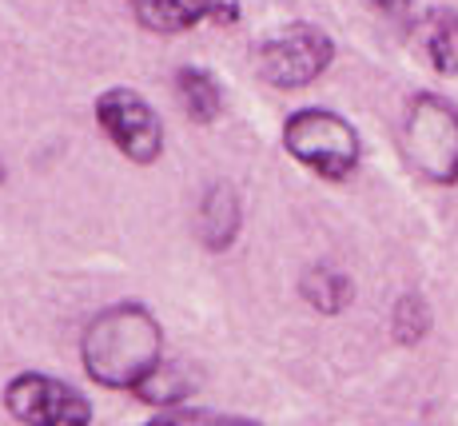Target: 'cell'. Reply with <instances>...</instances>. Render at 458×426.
I'll return each mask as SVG.
<instances>
[{
    "mask_svg": "<svg viewBox=\"0 0 458 426\" xmlns=\"http://www.w3.org/2000/svg\"><path fill=\"white\" fill-rule=\"evenodd\" d=\"M81 362L92 383L136 395L164 362L160 319L131 299L96 311L81 335Z\"/></svg>",
    "mask_w": 458,
    "mask_h": 426,
    "instance_id": "6da1fadb",
    "label": "cell"
},
{
    "mask_svg": "<svg viewBox=\"0 0 458 426\" xmlns=\"http://www.w3.org/2000/svg\"><path fill=\"white\" fill-rule=\"evenodd\" d=\"M284 148L295 164H303L307 172H315L319 180L331 183L347 180L359 167V156H363L359 132L331 108L292 112L284 124Z\"/></svg>",
    "mask_w": 458,
    "mask_h": 426,
    "instance_id": "7a4b0ae2",
    "label": "cell"
},
{
    "mask_svg": "<svg viewBox=\"0 0 458 426\" xmlns=\"http://www.w3.org/2000/svg\"><path fill=\"white\" fill-rule=\"evenodd\" d=\"M403 152L419 175L451 188L458 183V108L443 96H415L403 124Z\"/></svg>",
    "mask_w": 458,
    "mask_h": 426,
    "instance_id": "3957f363",
    "label": "cell"
},
{
    "mask_svg": "<svg viewBox=\"0 0 458 426\" xmlns=\"http://www.w3.org/2000/svg\"><path fill=\"white\" fill-rule=\"evenodd\" d=\"M96 124H100L104 140L116 148L128 164H156L164 156V120L136 88H104L96 96Z\"/></svg>",
    "mask_w": 458,
    "mask_h": 426,
    "instance_id": "277c9868",
    "label": "cell"
},
{
    "mask_svg": "<svg viewBox=\"0 0 458 426\" xmlns=\"http://www.w3.org/2000/svg\"><path fill=\"white\" fill-rule=\"evenodd\" d=\"M331 60H335V40L319 24L307 21L284 24V29L271 32L259 44V76L271 88H284V92L315 84L331 68Z\"/></svg>",
    "mask_w": 458,
    "mask_h": 426,
    "instance_id": "5b68a950",
    "label": "cell"
},
{
    "mask_svg": "<svg viewBox=\"0 0 458 426\" xmlns=\"http://www.w3.org/2000/svg\"><path fill=\"white\" fill-rule=\"evenodd\" d=\"M4 411L21 426H92V403L72 383L21 371L4 383Z\"/></svg>",
    "mask_w": 458,
    "mask_h": 426,
    "instance_id": "8992f818",
    "label": "cell"
},
{
    "mask_svg": "<svg viewBox=\"0 0 458 426\" xmlns=\"http://www.w3.org/2000/svg\"><path fill=\"white\" fill-rule=\"evenodd\" d=\"M128 8L140 29L175 37V32H188L204 21L227 29V24L240 21L243 0H128Z\"/></svg>",
    "mask_w": 458,
    "mask_h": 426,
    "instance_id": "52a82bcc",
    "label": "cell"
},
{
    "mask_svg": "<svg viewBox=\"0 0 458 426\" xmlns=\"http://www.w3.org/2000/svg\"><path fill=\"white\" fill-rule=\"evenodd\" d=\"M240 227H243V203H240V192L232 183H208L204 195H199V208H196V232H199V243L208 251H227V247L240 239Z\"/></svg>",
    "mask_w": 458,
    "mask_h": 426,
    "instance_id": "ba28073f",
    "label": "cell"
},
{
    "mask_svg": "<svg viewBox=\"0 0 458 426\" xmlns=\"http://www.w3.org/2000/svg\"><path fill=\"white\" fill-rule=\"evenodd\" d=\"M175 96H180V108L188 112L191 124H216L224 116V88L199 64H183L175 72Z\"/></svg>",
    "mask_w": 458,
    "mask_h": 426,
    "instance_id": "9c48e42d",
    "label": "cell"
},
{
    "mask_svg": "<svg viewBox=\"0 0 458 426\" xmlns=\"http://www.w3.org/2000/svg\"><path fill=\"white\" fill-rule=\"evenodd\" d=\"M299 291H303L307 303L315 311H323V315H339V311H347L351 299H355L351 275H343L335 268H311L303 275V283H299Z\"/></svg>",
    "mask_w": 458,
    "mask_h": 426,
    "instance_id": "30bf717a",
    "label": "cell"
},
{
    "mask_svg": "<svg viewBox=\"0 0 458 426\" xmlns=\"http://www.w3.org/2000/svg\"><path fill=\"white\" fill-rule=\"evenodd\" d=\"M144 426H259L243 414H224V411H204V406H164L156 411Z\"/></svg>",
    "mask_w": 458,
    "mask_h": 426,
    "instance_id": "8fae6325",
    "label": "cell"
},
{
    "mask_svg": "<svg viewBox=\"0 0 458 426\" xmlns=\"http://www.w3.org/2000/svg\"><path fill=\"white\" fill-rule=\"evenodd\" d=\"M427 327H430V307H427V299L422 295H403L399 303H394V315H391V335L399 343H419L422 335H427Z\"/></svg>",
    "mask_w": 458,
    "mask_h": 426,
    "instance_id": "7c38bea8",
    "label": "cell"
},
{
    "mask_svg": "<svg viewBox=\"0 0 458 426\" xmlns=\"http://www.w3.org/2000/svg\"><path fill=\"white\" fill-rule=\"evenodd\" d=\"M427 52H430V64H435L438 72H446V76L458 72V21L454 16H438V21L430 24Z\"/></svg>",
    "mask_w": 458,
    "mask_h": 426,
    "instance_id": "4fadbf2b",
    "label": "cell"
},
{
    "mask_svg": "<svg viewBox=\"0 0 458 426\" xmlns=\"http://www.w3.org/2000/svg\"><path fill=\"white\" fill-rule=\"evenodd\" d=\"M191 390V383L183 375H175L172 367H156V375L148 379L144 387L136 390L140 398H144V403H152V406H183V395H188Z\"/></svg>",
    "mask_w": 458,
    "mask_h": 426,
    "instance_id": "5bb4252c",
    "label": "cell"
},
{
    "mask_svg": "<svg viewBox=\"0 0 458 426\" xmlns=\"http://www.w3.org/2000/svg\"><path fill=\"white\" fill-rule=\"evenodd\" d=\"M371 4H378V8H399L403 0H371Z\"/></svg>",
    "mask_w": 458,
    "mask_h": 426,
    "instance_id": "9a60e30c",
    "label": "cell"
},
{
    "mask_svg": "<svg viewBox=\"0 0 458 426\" xmlns=\"http://www.w3.org/2000/svg\"><path fill=\"white\" fill-rule=\"evenodd\" d=\"M0 180H4V167H0Z\"/></svg>",
    "mask_w": 458,
    "mask_h": 426,
    "instance_id": "2e32d148",
    "label": "cell"
}]
</instances>
